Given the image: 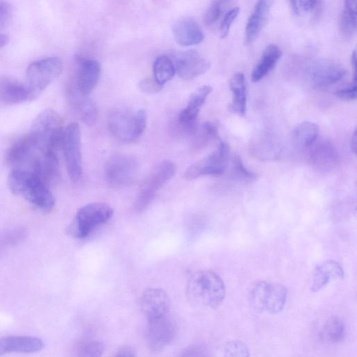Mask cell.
<instances>
[{
    "label": "cell",
    "mask_w": 357,
    "mask_h": 357,
    "mask_svg": "<svg viewBox=\"0 0 357 357\" xmlns=\"http://www.w3.org/2000/svg\"><path fill=\"white\" fill-rule=\"evenodd\" d=\"M104 351V345L97 340L84 343L79 349L77 357H100Z\"/></svg>",
    "instance_id": "cell-34"
},
{
    "label": "cell",
    "mask_w": 357,
    "mask_h": 357,
    "mask_svg": "<svg viewBox=\"0 0 357 357\" xmlns=\"http://www.w3.org/2000/svg\"><path fill=\"white\" fill-rule=\"evenodd\" d=\"M68 96L70 105L80 120L89 126L95 123L97 109L88 96L79 93L73 84L69 88Z\"/></svg>",
    "instance_id": "cell-24"
},
{
    "label": "cell",
    "mask_w": 357,
    "mask_h": 357,
    "mask_svg": "<svg viewBox=\"0 0 357 357\" xmlns=\"http://www.w3.org/2000/svg\"><path fill=\"white\" fill-rule=\"evenodd\" d=\"M61 151L70 178L73 181H78L82 174V161L81 134L77 123H71L64 128Z\"/></svg>",
    "instance_id": "cell-10"
},
{
    "label": "cell",
    "mask_w": 357,
    "mask_h": 357,
    "mask_svg": "<svg viewBox=\"0 0 357 357\" xmlns=\"http://www.w3.org/2000/svg\"><path fill=\"white\" fill-rule=\"evenodd\" d=\"M219 357H250V351L243 342L230 340L222 346Z\"/></svg>",
    "instance_id": "cell-33"
},
{
    "label": "cell",
    "mask_w": 357,
    "mask_h": 357,
    "mask_svg": "<svg viewBox=\"0 0 357 357\" xmlns=\"http://www.w3.org/2000/svg\"><path fill=\"white\" fill-rule=\"evenodd\" d=\"M147 116L143 109L135 112L114 109L107 118L112 135L121 142L130 143L137 140L146 127Z\"/></svg>",
    "instance_id": "cell-4"
},
{
    "label": "cell",
    "mask_w": 357,
    "mask_h": 357,
    "mask_svg": "<svg viewBox=\"0 0 357 357\" xmlns=\"http://www.w3.org/2000/svg\"><path fill=\"white\" fill-rule=\"evenodd\" d=\"M351 66L353 67L354 69L353 82H356V53L355 50L353 51L351 54Z\"/></svg>",
    "instance_id": "cell-43"
},
{
    "label": "cell",
    "mask_w": 357,
    "mask_h": 357,
    "mask_svg": "<svg viewBox=\"0 0 357 357\" xmlns=\"http://www.w3.org/2000/svg\"><path fill=\"white\" fill-rule=\"evenodd\" d=\"M225 174L235 180L239 181H253L257 178V175L249 171L238 156L232 158L229 162Z\"/></svg>",
    "instance_id": "cell-32"
},
{
    "label": "cell",
    "mask_w": 357,
    "mask_h": 357,
    "mask_svg": "<svg viewBox=\"0 0 357 357\" xmlns=\"http://www.w3.org/2000/svg\"><path fill=\"white\" fill-rule=\"evenodd\" d=\"M318 126L310 121L298 123L292 131V139L294 144L303 149H308L317 139Z\"/></svg>",
    "instance_id": "cell-27"
},
{
    "label": "cell",
    "mask_w": 357,
    "mask_h": 357,
    "mask_svg": "<svg viewBox=\"0 0 357 357\" xmlns=\"http://www.w3.org/2000/svg\"><path fill=\"white\" fill-rule=\"evenodd\" d=\"M310 160L320 170H331L339 164L340 157L335 147L326 140H317L308 148Z\"/></svg>",
    "instance_id": "cell-17"
},
{
    "label": "cell",
    "mask_w": 357,
    "mask_h": 357,
    "mask_svg": "<svg viewBox=\"0 0 357 357\" xmlns=\"http://www.w3.org/2000/svg\"><path fill=\"white\" fill-rule=\"evenodd\" d=\"M43 341L31 336L10 335L0 339V356L10 352L33 353L43 348Z\"/></svg>",
    "instance_id": "cell-20"
},
{
    "label": "cell",
    "mask_w": 357,
    "mask_h": 357,
    "mask_svg": "<svg viewBox=\"0 0 357 357\" xmlns=\"http://www.w3.org/2000/svg\"><path fill=\"white\" fill-rule=\"evenodd\" d=\"M64 128L60 115L53 109L40 112L34 119L29 134L40 154H56L61 149Z\"/></svg>",
    "instance_id": "cell-2"
},
{
    "label": "cell",
    "mask_w": 357,
    "mask_h": 357,
    "mask_svg": "<svg viewBox=\"0 0 357 357\" xmlns=\"http://www.w3.org/2000/svg\"><path fill=\"white\" fill-rule=\"evenodd\" d=\"M229 149L220 142L213 152L193 163L183 174L184 179L190 181L203 176H218L225 174L229 164Z\"/></svg>",
    "instance_id": "cell-9"
},
{
    "label": "cell",
    "mask_w": 357,
    "mask_h": 357,
    "mask_svg": "<svg viewBox=\"0 0 357 357\" xmlns=\"http://www.w3.org/2000/svg\"><path fill=\"white\" fill-rule=\"evenodd\" d=\"M172 33L176 43L185 47L197 45L204 37L199 24L190 16L176 20L172 26Z\"/></svg>",
    "instance_id": "cell-18"
},
{
    "label": "cell",
    "mask_w": 357,
    "mask_h": 357,
    "mask_svg": "<svg viewBox=\"0 0 357 357\" xmlns=\"http://www.w3.org/2000/svg\"><path fill=\"white\" fill-rule=\"evenodd\" d=\"M63 62L56 56L47 57L29 65L25 84L31 100L36 99L62 73Z\"/></svg>",
    "instance_id": "cell-7"
},
{
    "label": "cell",
    "mask_w": 357,
    "mask_h": 357,
    "mask_svg": "<svg viewBox=\"0 0 357 357\" xmlns=\"http://www.w3.org/2000/svg\"><path fill=\"white\" fill-rule=\"evenodd\" d=\"M112 208L102 202H93L79 208L70 223L68 232L77 238L88 236L98 226L107 222L113 215Z\"/></svg>",
    "instance_id": "cell-6"
},
{
    "label": "cell",
    "mask_w": 357,
    "mask_h": 357,
    "mask_svg": "<svg viewBox=\"0 0 357 357\" xmlns=\"http://www.w3.org/2000/svg\"><path fill=\"white\" fill-rule=\"evenodd\" d=\"M174 63L176 73L181 78L186 80L204 74L210 67V62L195 50L179 54Z\"/></svg>",
    "instance_id": "cell-15"
},
{
    "label": "cell",
    "mask_w": 357,
    "mask_h": 357,
    "mask_svg": "<svg viewBox=\"0 0 357 357\" xmlns=\"http://www.w3.org/2000/svg\"><path fill=\"white\" fill-rule=\"evenodd\" d=\"M114 357H136L132 348L126 347L120 349Z\"/></svg>",
    "instance_id": "cell-42"
},
{
    "label": "cell",
    "mask_w": 357,
    "mask_h": 357,
    "mask_svg": "<svg viewBox=\"0 0 357 357\" xmlns=\"http://www.w3.org/2000/svg\"><path fill=\"white\" fill-rule=\"evenodd\" d=\"M153 72L156 82L164 86L176 73L174 61L167 55H160L153 63Z\"/></svg>",
    "instance_id": "cell-29"
},
{
    "label": "cell",
    "mask_w": 357,
    "mask_h": 357,
    "mask_svg": "<svg viewBox=\"0 0 357 357\" xmlns=\"http://www.w3.org/2000/svg\"><path fill=\"white\" fill-rule=\"evenodd\" d=\"M179 357H211L208 349L203 345L195 344L186 347Z\"/></svg>",
    "instance_id": "cell-38"
},
{
    "label": "cell",
    "mask_w": 357,
    "mask_h": 357,
    "mask_svg": "<svg viewBox=\"0 0 357 357\" xmlns=\"http://www.w3.org/2000/svg\"><path fill=\"white\" fill-rule=\"evenodd\" d=\"M36 144L29 134L15 139L9 146L6 154V162L13 168L22 164L36 151Z\"/></svg>",
    "instance_id": "cell-23"
},
{
    "label": "cell",
    "mask_w": 357,
    "mask_h": 357,
    "mask_svg": "<svg viewBox=\"0 0 357 357\" xmlns=\"http://www.w3.org/2000/svg\"><path fill=\"white\" fill-rule=\"evenodd\" d=\"M139 169L137 161L132 156L119 153L109 157L105 164V176L113 187H122L132 183Z\"/></svg>",
    "instance_id": "cell-11"
},
{
    "label": "cell",
    "mask_w": 357,
    "mask_h": 357,
    "mask_svg": "<svg viewBox=\"0 0 357 357\" xmlns=\"http://www.w3.org/2000/svg\"><path fill=\"white\" fill-rule=\"evenodd\" d=\"M218 128L217 125L211 121H206L197 128L193 136V147L200 149L207 146L211 142L218 137Z\"/></svg>",
    "instance_id": "cell-30"
},
{
    "label": "cell",
    "mask_w": 357,
    "mask_h": 357,
    "mask_svg": "<svg viewBox=\"0 0 357 357\" xmlns=\"http://www.w3.org/2000/svg\"><path fill=\"white\" fill-rule=\"evenodd\" d=\"M345 334L344 321L339 317L333 316L325 322L320 336L321 340L327 343L337 344L344 339Z\"/></svg>",
    "instance_id": "cell-28"
},
{
    "label": "cell",
    "mask_w": 357,
    "mask_h": 357,
    "mask_svg": "<svg viewBox=\"0 0 357 357\" xmlns=\"http://www.w3.org/2000/svg\"><path fill=\"white\" fill-rule=\"evenodd\" d=\"M189 297L197 303L216 308L225 297V286L221 278L212 271H199L193 273L187 284Z\"/></svg>",
    "instance_id": "cell-3"
},
{
    "label": "cell",
    "mask_w": 357,
    "mask_h": 357,
    "mask_svg": "<svg viewBox=\"0 0 357 357\" xmlns=\"http://www.w3.org/2000/svg\"><path fill=\"white\" fill-rule=\"evenodd\" d=\"M9 41V38L4 34L0 33V48L7 45Z\"/></svg>",
    "instance_id": "cell-45"
},
{
    "label": "cell",
    "mask_w": 357,
    "mask_h": 357,
    "mask_svg": "<svg viewBox=\"0 0 357 357\" xmlns=\"http://www.w3.org/2000/svg\"><path fill=\"white\" fill-rule=\"evenodd\" d=\"M13 10L12 6L3 1H0V29L6 26L13 17Z\"/></svg>",
    "instance_id": "cell-39"
},
{
    "label": "cell",
    "mask_w": 357,
    "mask_h": 357,
    "mask_svg": "<svg viewBox=\"0 0 357 357\" xmlns=\"http://www.w3.org/2000/svg\"><path fill=\"white\" fill-rule=\"evenodd\" d=\"M222 1H213L208 8L204 17V22L206 26H211L219 19L224 4Z\"/></svg>",
    "instance_id": "cell-35"
},
{
    "label": "cell",
    "mask_w": 357,
    "mask_h": 357,
    "mask_svg": "<svg viewBox=\"0 0 357 357\" xmlns=\"http://www.w3.org/2000/svg\"><path fill=\"white\" fill-rule=\"evenodd\" d=\"M344 276V270L337 261L326 260L315 268L310 289L312 292H317L331 281L342 280Z\"/></svg>",
    "instance_id": "cell-22"
},
{
    "label": "cell",
    "mask_w": 357,
    "mask_h": 357,
    "mask_svg": "<svg viewBox=\"0 0 357 357\" xmlns=\"http://www.w3.org/2000/svg\"><path fill=\"white\" fill-rule=\"evenodd\" d=\"M356 82H352L351 85L337 90L334 92V94L340 99L355 100L356 98Z\"/></svg>",
    "instance_id": "cell-41"
},
{
    "label": "cell",
    "mask_w": 357,
    "mask_h": 357,
    "mask_svg": "<svg viewBox=\"0 0 357 357\" xmlns=\"http://www.w3.org/2000/svg\"><path fill=\"white\" fill-rule=\"evenodd\" d=\"M356 1H344L340 17V29L343 34L351 36L356 29Z\"/></svg>",
    "instance_id": "cell-31"
},
{
    "label": "cell",
    "mask_w": 357,
    "mask_h": 357,
    "mask_svg": "<svg viewBox=\"0 0 357 357\" xmlns=\"http://www.w3.org/2000/svg\"><path fill=\"white\" fill-rule=\"evenodd\" d=\"M318 3L314 0L290 1L289 4L292 12L297 15H303L313 10Z\"/></svg>",
    "instance_id": "cell-37"
},
{
    "label": "cell",
    "mask_w": 357,
    "mask_h": 357,
    "mask_svg": "<svg viewBox=\"0 0 357 357\" xmlns=\"http://www.w3.org/2000/svg\"><path fill=\"white\" fill-rule=\"evenodd\" d=\"M239 13V8L234 7L225 15L220 27V37L225 38L229 33L230 27Z\"/></svg>",
    "instance_id": "cell-36"
},
{
    "label": "cell",
    "mask_w": 357,
    "mask_h": 357,
    "mask_svg": "<svg viewBox=\"0 0 357 357\" xmlns=\"http://www.w3.org/2000/svg\"><path fill=\"white\" fill-rule=\"evenodd\" d=\"M31 100L30 92L25 83L10 77H0V101L14 105Z\"/></svg>",
    "instance_id": "cell-21"
},
{
    "label": "cell",
    "mask_w": 357,
    "mask_h": 357,
    "mask_svg": "<svg viewBox=\"0 0 357 357\" xmlns=\"http://www.w3.org/2000/svg\"><path fill=\"white\" fill-rule=\"evenodd\" d=\"M287 296L288 290L283 284L259 281L253 285L250 291L249 303L257 312L274 314L282 311Z\"/></svg>",
    "instance_id": "cell-5"
},
{
    "label": "cell",
    "mask_w": 357,
    "mask_h": 357,
    "mask_svg": "<svg viewBox=\"0 0 357 357\" xmlns=\"http://www.w3.org/2000/svg\"><path fill=\"white\" fill-rule=\"evenodd\" d=\"M281 54V50L278 45L275 44L267 45L252 71V81L257 82L266 76L275 67Z\"/></svg>",
    "instance_id": "cell-25"
},
{
    "label": "cell",
    "mask_w": 357,
    "mask_h": 357,
    "mask_svg": "<svg viewBox=\"0 0 357 357\" xmlns=\"http://www.w3.org/2000/svg\"><path fill=\"white\" fill-rule=\"evenodd\" d=\"M345 74L346 70L341 63L325 59L314 62L310 70L312 82L318 86H326L335 83Z\"/></svg>",
    "instance_id": "cell-16"
},
{
    "label": "cell",
    "mask_w": 357,
    "mask_h": 357,
    "mask_svg": "<svg viewBox=\"0 0 357 357\" xmlns=\"http://www.w3.org/2000/svg\"><path fill=\"white\" fill-rule=\"evenodd\" d=\"M163 86L156 82L154 78H146L139 82V89L146 94L158 93L162 89Z\"/></svg>",
    "instance_id": "cell-40"
},
{
    "label": "cell",
    "mask_w": 357,
    "mask_h": 357,
    "mask_svg": "<svg viewBox=\"0 0 357 357\" xmlns=\"http://www.w3.org/2000/svg\"><path fill=\"white\" fill-rule=\"evenodd\" d=\"M8 183L10 191L43 212H50L55 201L47 185L31 172L21 168H13Z\"/></svg>",
    "instance_id": "cell-1"
},
{
    "label": "cell",
    "mask_w": 357,
    "mask_h": 357,
    "mask_svg": "<svg viewBox=\"0 0 357 357\" xmlns=\"http://www.w3.org/2000/svg\"><path fill=\"white\" fill-rule=\"evenodd\" d=\"M169 306L168 294L160 288H148L140 298V307L148 321L167 315Z\"/></svg>",
    "instance_id": "cell-14"
},
{
    "label": "cell",
    "mask_w": 357,
    "mask_h": 357,
    "mask_svg": "<svg viewBox=\"0 0 357 357\" xmlns=\"http://www.w3.org/2000/svg\"><path fill=\"white\" fill-rule=\"evenodd\" d=\"M176 172V165L165 160L159 162L142 183L135 202L138 212L144 211L153 202L158 192L170 181Z\"/></svg>",
    "instance_id": "cell-8"
},
{
    "label": "cell",
    "mask_w": 357,
    "mask_h": 357,
    "mask_svg": "<svg viewBox=\"0 0 357 357\" xmlns=\"http://www.w3.org/2000/svg\"><path fill=\"white\" fill-rule=\"evenodd\" d=\"M272 1L261 0L256 3L249 17L245 30V44L252 43L264 26L268 20Z\"/></svg>",
    "instance_id": "cell-19"
},
{
    "label": "cell",
    "mask_w": 357,
    "mask_h": 357,
    "mask_svg": "<svg viewBox=\"0 0 357 357\" xmlns=\"http://www.w3.org/2000/svg\"><path fill=\"white\" fill-rule=\"evenodd\" d=\"M229 88L231 91L232 112L243 116L246 112V91L244 76L241 73L234 74L229 80Z\"/></svg>",
    "instance_id": "cell-26"
},
{
    "label": "cell",
    "mask_w": 357,
    "mask_h": 357,
    "mask_svg": "<svg viewBox=\"0 0 357 357\" xmlns=\"http://www.w3.org/2000/svg\"><path fill=\"white\" fill-rule=\"evenodd\" d=\"M175 335V324L167 314L148 321L146 341L151 351L162 350L174 340Z\"/></svg>",
    "instance_id": "cell-12"
},
{
    "label": "cell",
    "mask_w": 357,
    "mask_h": 357,
    "mask_svg": "<svg viewBox=\"0 0 357 357\" xmlns=\"http://www.w3.org/2000/svg\"><path fill=\"white\" fill-rule=\"evenodd\" d=\"M100 73L101 66L97 60L79 57L73 85L82 94L89 96L96 86Z\"/></svg>",
    "instance_id": "cell-13"
},
{
    "label": "cell",
    "mask_w": 357,
    "mask_h": 357,
    "mask_svg": "<svg viewBox=\"0 0 357 357\" xmlns=\"http://www.w3.org/2000/svg\"><path fill=\"white\" fill-rule=\"evenodd\" d=\"M356 129H354V131L353 132V135L351 138V149L352 152L356 155V150H357V145H356Z\"/></svg>",
    "instance_id": "cell-44"
}]
</instances>
